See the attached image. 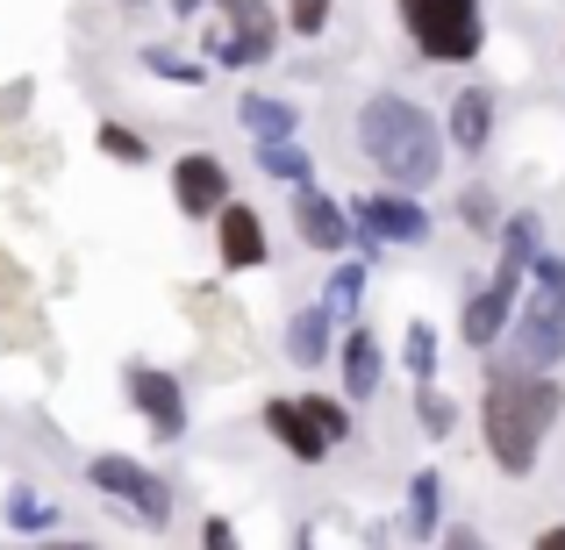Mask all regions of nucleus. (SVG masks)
Masks as SVG:
<instances>
[{
	"label": "nucleus",
	"mask_w": 565,
	"mask_h": 550,
	"mask_svg": "<svg viewBox=\"0 0 565 550\" xmlns=\"http://www.w3.org/2000/svg\"><path fill=\"white\" fill-rule=\"evenodd\" d=\"M565 414V386L552 371H515V365H494L480 393V429H487V457L501 465V479H530L544 457V436L558 429Z\"/></svg>",
	"instance_id": "1"
},
{
	"label": "nucleus",
	"mask_w": 565,
	"mask_h": 550,
	"mask_svg": "<svg viewBox=\"0 0 565 550\" xmlns=\"http://www.w3.org/2000/svg\"><path fill=\"white\" fill-rule=\"evenodd\" d=\"M359 151L386 172L394 193H423L444 172V129L408 94H373L359 108Z\"/></svg>",
	"instance_id": "2"
},
{
	"label": "nucleus",
	"mask_w": 565,
	"mask_h": 550,
	"mask_svg": "<svg viewBox=\"0 0 565 550\" xmlns=\"http://www.w3.org/2000/svg\"><path fill=\"white\" fill-rule=\"evenodd\" d=\"M565 358V258H537L530 265V293H523V315H515L509 336V358L515 371H552Z\"/></svg>",
	"instance_id": "3"
},
{
	"label": "nucleus",
	"mask_w": 565,
	"mask_h": 550,
	"mask_svg": "<svg viewBox=\"0 0 565 550\" xmlns=\"http://www.w3.org/2000/svg\"><path fill=\"white\" fill-rule=\"evenodd\" d=\"M401 29L429 65H472L487 51L480 0H401Z\"/></svg>",
	"instance_id": "4"
},
{
	"label": "nucleus",
	"mask_w": 565,
	"mask_h": 550,
	"mask_svg": "<svg viewBox=\"0 0 565 550\" xmlns=\"http://www.w3.org/2000/svg\"><path fill=\"white\" fill-rule=\"evenodd\" d=\"M265 429L279 436V451H287L294 465H322V457L351 436V414H344V400H330V393H279V400H265Z\"/></svg>",
	"instance_id": "5"
},
{
	"label": "nucleus",
	"mask_w": 565,
	"mask_h": 550,
	"mask_svg": "<svg viewBox=\"0 0 565 550\" xmlns=\"http://www.w3.org/2000/svg\"><path fill=\"white\" fill-rule=\"evenodd\" d=\"M86 486H94V494H108V500H122V508L137 515L143 529H166V522H172V486L158 479L151 465L122 457V451H100V457H86Z\"/></svg>",
	"instance_id": "6"
},
{
	"label": "nucleus",
	"mask_w": 565,
	"mask_h": 550,
	"mask_svg": "<svg viewBox=\"0 0 565 550\" xmlns=\"http://www.w3.org/2000/svg\"><path fill=\"white\" fill-rule=\"evenodd\" d=\"M215 14H222V29L207 36V57L215 65H265V57L279 51V14H273V0H215Z\"/></svg>",
	"instance_id": "7"
},
{
	"label": "nucleus",
	"mask_w": 565,
	"mask_h": 550,
	"mask_svg": "<svg viewBox=\"0 0 565 550\" xmlns=\"http://www.w3.org/2000/svg\"><path fill=\"white\" fill-rule=\"evenodd\" d=\"M122 386H129V408L151 422L158 443H180L186 436V393H180V379H172L166 365H129Z\"/></svg>",
	"instance_id": "8"
},
{
	"label": "nucleus",
	"mask_w": 565,
	"mask_h": 550,
	"mask_svg": "<svg viewBox=\"0 0 565 550\" xmlns=\"http://www.w3.org/2000/svg\"><path fill=\"white\" fill-rule=\"evenodd\" d=\"M172 201H180L186 222H215L222 207H230V165H222L215 151H186L180 165H172Z\"/></svg>",
	"instance_id": "9"
},
{
	"label": "nucleus",
	"mask_w": 565,
	"mask_h": 550,
	"mask_svg": "<svg viewBox=\"0 0 565 550\" xmlns=\"http://www.w3.org/2000/svg\"><path fill=\"white\" fill-rule=\"evenodd\" d=\"M351 215L365 222V244H373V250H386V244H423V236H429V215L408 201V193H394V186L351 201Z\"/></svg>",
	"instance_id": "10"
},
{
	"label": "nucleus",
	"mask_w": 565,
	"mask_h": 550,
	"mask_svg": "<svg viewBox=\"0 0 565 550\" xmlns=\"http://www.w3.org/2000/svg\"><path fill=\"white\" fill-rule=\"evenodd\" d=\"M215 258H222V272H258V265L273 258V236H265V215H258V207L230 201L215 215Z\"/></svg>",
	"instance_id": "11"
},
{
	"label": "nucleus",
	"mask_w": 565,
	"mask_h": 550,
	"mask_svg": "<svg viewBox=\"0 0 565 550\" xmlns=\"http://www.w3.org/2000/svg\"><path fill=\"white\" fill-rule=\"evenodd\" d=\"M351 229H359V222H351L344 201H330V193H316V186L294 193V236H301L308 250H344Z\"/></svg>",
	"instance_id": "12"
},
{
	"label": "nucleus",
	"mask_w": 565,
	"mask_h": 550,
	"mask_svg": "<svg viewBox=\"0 0 565 550\" xmlns=\"http://www.w3.org/2000/svg\"><path fill=\"white\" fill-rule=\"evenodd\" d=\"M444 137H451L466 158H480L487 137H494V94H487V86H466V94L444 108Z\"/></svg>",
	"instance_id": "13"
},
{
	"label": "nucleus",
	"mask_w": 565,
	"mask_h": 550,
	"mask_svg": "<svg viewBox=\"0 0 565 550\" xmlns=\"http://www.w3.org/2000/svg\"><path fill=\"white\" fill-rule=\"evenodd\" d=\"M509 315H515L509 293H501V287H480V293L466 301V344H472V351H494L501 330H509Z\"/></svg>",
	"instance_id": "14"
},
{
	"label": "nucleus",
	"mask_w": 565,
	"mask_h": 550,
	"mask_svg": "<svg viewBox=\"0 0 565 550\" xmlns=\"http://www.w3.org/2000/svg\"><path fill=\"white\" fill-rule=\"evenodd\" d=\"M0 522H8L14 537H51V529H57V500L36 494V486H8V508H0Z\"/></svg>",
	"instance_id": "15"
},
{
	"label": "nucleus",
	"mask_w": 565,
	"mask_h": 550,
	"mask_svg": "<svg viewBox=\"0 0 565 550\" xmlns=\"http://www.w3.org/2000/svg\"><path fill=\"white\" fill-rule=\"evenodd\" d=\"M344 393L351 400H373L380 393V336L373 330H351L344 336Z\"/></svg>",
	"instance_id": "16"
},
{
	"label": "nucleus",
	"mask_w": 565,
	"mask_h": 550,
	"mask_svg": "<svg viewBox=\"0 0 565 550\" xmlns=\"http://www.w3.org/2000/svg\"><path fill=\"white\" fill-rule=\"evenodd\" d=\"M236 115H244V129L258 143H287L294 129H301V115H294L287 100H273V94H244V100H236Z\"/></svg>",
	"instance_id": "17"
},
{
	"label": "nucleus",
	"mask_w": 565,
	"mask_h": 550,
	"mask_svg": "<svg viewBox=\"0 0 565 550\" xmlns=\"http://www.w3.org/2000/svg\"><path fill=\"white\" fill-rule=\"evenodd\" d=\"M330 330H337L330 308H301V315H294V330H287V358L316 371L322 358H330Z\"/></svg>",
	"instance_id": "18"
},
{
	"label": "nucleus",
	"mask_w": 565,
	"mask_h": 550,
	"mask_svg": "<svg viewBox=\"0 0 565 550\" xmlns=\"http://www.w3.org/2000/svg\"><path fill=\"white\" fill-rule=\"evenodd\" d=\"M444 479L437 472H415V486H408V537L415 543H437L444 537Z\"/></svg>",
	"instance_id": "19"
},
{
	"label": "nucleus",
	"mask_w": 565,
	"mask_h": 550,
	"mask_svg": "<svg viewBox=\"0 0 565 550\" xmlns=\"http://www.w3.org/2000/svg\"><path fill=\"white\" fill-rule=\"evenodd\" d=\"M258 172L265 180H287V186H308V172H316V158L301 151V143H258Z\"/></svg>",
	"instance_id": "20"
},
{
	"label": "nucleus",
	"mask_w": 565,
	"mask_h": 550,
	"mask_svg": "<svg viewBox=\"0 0 565 550\" xmlns=\"http://www.w3.org/2000/svg\"><path fill=\"white\" fill-rule=\"evenodd\" d=\"M401 365H408L415 386L437 379V330H429V322H408V336H401Z\"/></svg>",
	"instance_id": "21"
},
{
	"label": "nucleus",
	"mask_w": 565,
	"mask_h": 550,
	"mask_svg": "<svg viewBox=\"0 0 565 550\" xmlns=\"http://www.w3.org/2000/svg\"><path fill=\"white\" fill-rule=\"evenodd\" d=\"M94 143H100V158H115V165H151V143H143L129 122H100Z\"/></svg>",
	"instance_id": "22"
},
{
	"label": "nucleus",
	"mask_w": 565,
	"mask_h": 550,
	"mask_svg": "<svg viewBox=\"0 0 565 550\" xmlns=\"http://www.w3.org/2000/svg\"><path fill=\"white\" fill-rule=\"evenodd\" d=\"M359 301H365V265H337V272H330V293H322V308H330V322L359 315Z\"/></svg>",
	"instance_id": "23"
},
{
	"label": "nucleus",
	"mask_w": 565,
	"mask_h": 550,
	"mask_svg": "<svg viewBox=\"0 0 565 550\" xmlns=\"http://www.w3.org/2000/svg\"><path fill=\"white\" fill-rule=\"evenodd\" d=\"M458 215H466L472 236H501V201H494V186H466V193H458Z\"/></svg>",
	"instance_id": "24"
},
{
	"label": "nucleus",
	"mask_w": 565,
	"mask_h": 550,
	"mask_svg": "<svg viewBox=\"0 0 565 550\" xmlns=\"http://www.w3.org/2000/svg\"><path fill=\"white\" fill-rule=\"evenodd\" d=\"M415 422H423V436H451L458 408H451V393H437V379L415 386Z\"/></svg>",
	"instance_id": "25"
},
{
	"label": "nucleus",
	"mask_w": 565,
	"mask_h": 550,
	"mask_svg": "<svg viewBox=\"0 0 565 550\" xmlns=\"http://www.w3.org/2000/svg\"><path fill=\"white\" fill-rule=\"evenodd\" d=\"M143 72H158V79H172V86H201V79H207V65H193V57H172L166 43H151V51H143Z\"/></svg>",
	"instance_id": "26"
},
{
	"label": "nucleus",
	"mask_w": 565,
	"mask_h": 550,
	"mask_svg": "<svg viewBox=\"0 0 565 550\" xmlns=\"http://www.w3.org/2000/svg\"><path fill=\"white\" fill-rule=\"evenodd\" d=\"M287 29L294 36H322L330 29V0H287Z\"/></svg>",
	"instance_id": "27"
},
{
	"label": "nucleus",
	"mask_w": 565,
	"mask_h": 550,
	"mask_svg": "<svg viewBox=\"0 0 565 550\" xmlns=\"http://www.w3.org/2000/svg\"><path fill=\"white\" fill-rule=\"evenodd\" d=\"M201 550H236V529H230V515H207V522H201Z\"/></svg>",
	"instance_id": "28"
},
{
	"label": "nucleus",
	"mask_w": 565,
	"mask_h": 550,
	"mask_svg": "<svg viewBox=\"0 0 565 550\" xmlns=\"http://www.w3.org/2000/svg\"><path fill=\"white\" fill-rule=\"evenodd\" d=\"M444 550H487L480 529H444Z\"/></svg>",
	"instance_id": "29"
},
{
	"label": "nucleus",
	"mask_w": 565,
	"mask_h": 550,
	"mask_svg": "<svg viewBox=\"0 0 565 550\" xmlns=\"http://www.w3.org/2000/svg\"><path fill=\"white\" fill-rule=\"evenodd\" d=\"M36 550H100V543H86V537H43Z\"/></svg>",
	"instance_id": "30"
},
{
	"label": "nucleus",
	"mask_w": 565,
	"mask_h": 550,
	"mask_svg": "<svg viewBox=\"0 0 565 550\" xmlns=\"http://www.w3.org/2000/svg\"><path fill=\"white\" fill-rule=\"evenodd\" d=\"M537 550H565V529H544V537H537Z\"/></svg>",
	"instance_id": "31"
},
{
	"label": "nucleus",
	"mask_w": 565,
	"mask_h": 550,
	"mask_svg": "<svg viewBox=\"0 0 565 550\" xmlns=\"http://www.w3.org/2000/svg\"><path fill=\"white\" fill-rule=\"evenodd\" d=\"M207 8V0H172V14H180V22H186V14H201Z\"/></svg>",
	"instance_id": "32"
},
{
	"label": "nucleus",
	"mask_w": 565,
	"mask_h": 550,
	"mask_svg": "<svg viewBox=\"0 0 565 550\" xmlns=\"http://www.w3.org/2000/svg\"><path fill=\"white\" fill-rule=\"evenodd\" d=\"M122 8H137V0H122Z\"/></svg>",
	"instance_id": "33"
}]
</instances>
